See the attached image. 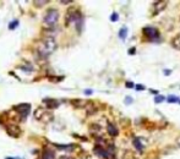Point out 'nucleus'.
I'll return each mask as SVG.
<instances>
[{
	"label": "nucleus",
	"mask_w": 180,
	"mask_h": 159,
	"mask_svg": "<svg viewBox=\"0 0 180 159\" xmlns=\"http://www.w3.org/2000/svg\"><path fill=\"white\" fill-rule=\"evenodd\" d=\"M37 49H38V53H39L40 56L47 58V56H49L56 49V42L52 38V37H48V38L43 39L42 42L39 43V46Z\"/></svg>",
	"instance_id": "obj_1"
},
{
	"label": "nucleus",
	"mask_w": 180,
	"mask_h": 159,
	"mask_svg": "<svg viewBox=\"0 0 180 159\" xmlns=\"http://www.w3.org/2000/svg\"><path fill=\"white\" fill-rule=\"evenodd\" d=\"M34 116L37 120H40L44 124H48V122L53 121L54 119V115H53L52 111H49L47 109H43V108H38L34 111Z\"/></svg>",
	"instance_id": "obj_2"
},
{
	"label": "nucleus",
	"mask_w": 180,
	"mask_h": 159,
	"mask_svg": "<svg viewBox=\"0 0 180 159\" xmlns=\"http://www.w3.org/2000/svg\"><path fill=\"white\" fill-rule=\"evenodd\" d=\"M59 18V11L56 9H50L47 11V14L44 15V18H43V22L48 24V26H52V24L56 23Z\"/></svg>",
	"instance_id": "obj_3"
},
{
	"label": "nucleus",
	"mask_w": 180,
	"mask_h": 159,
	"mask_svg": "<svg viewBox=\"0 0 180 159\" xmlns=\"http://www.w3.org/2000/svg\"><path fill=\"white\" fill-rule=\"evenodd\" d=\"M142 33H144L150 40L159 38V32L156 27H145L144 30H142Z\"/></svg>",
	"instance_id": "obj_4"
},
{
	"label": "nucleus",
	"mask_w": 180,
	"mask_h": 159,
	"mask_svg": "<svg viewBox=\"0 0 180 159\" xmlns=\"http://www.w3.org/2000/svg\"><path fill=\"white\" fill-rule=\"evenodd\" d=\"M15 110L20 114V115L26 117L28 114H30V111H31V104H27V103L19 104V105H16V107H15Z\"/></svg>",
	"instance_id": "obj_5"
},
{
	"label": "nucleus",
	"mask_w": 180,
	"mask_h": 159,
	"mask_svg": "<svg viewBox=\"0 0 180 159\" xmlns=\"http://www.w3.org/2000/svg\"><path fill=\"white\" fill-rule=\"evenodd\" d=\"M6 132L9 136L20 137V135H21V129H20L16 124H10V125L6 126Z\"/></svg>",
	"instance_id": "obj_6"
},
{
	"label": "nucleus",
	"mask_w": 180,
	"mask_h": 159,
	"mask_svg": "<svg viewBox=\"0 0 180 159\" xmlns=\"http://www.w3.org/2000/svg\"><path fill=\"white\" fill-rule=\"evenodd\" d=\"M167 5H168V3H167V1H157V3H154V6H153V9H154L153 15H157V14H159L161 11H163V10L165 9Z\"/></svg>",
	"instance_id": "obj_7"
},
{
	"label": "nucleus",
	"mask_w": 180,
	"mask_h": 159,
	"mask_svg": "<svg viewBox=\"0 0 180 159\" xmlns=\"http://www.w3.org/2000/svg\"><path fill=\"white\" fill-rule=\"evenodd\" d=\"M95 153L97 154V156H99L102 158H109V152L107 149H104L102 146H96L95 147Z\"/></svg>",
	"instance_id": "obj_8"
},
{
	"label": "nucleus",
	"mask_w": 180,
	"mask_h": 159,
	"mask_svg": "<svg viewBox=\"0 0 180 159\" xmlns=\"http://www.w3.org/2000/svg\"><path fill=\"white\" fill-rule=\"evenodd\" d=\"M40 159H55V153L54 150H52L50 148H46L42 153V158Z\"/></svg>",
	"instance_id": "obj_9"
},
{
	"label": "nucleus",
	"mask_w": 180,
	"mask_h": 159,
	"mask_svg": "<svg viewBox=\"0 0 180 159\" xmlns=\"http://www.w3.org/2000/svg\"><path fill=\"white\" fill-rule=\"evenodd\" d=\"M107 130H108V133L110 135V136H113V137L118 136V133H119V131H118V129H116V126L113 125V124H110V122H108Z\"/></svg>",
	"instance_id": "obj_10"
},
{
	"label": "nucleus",
	"mask_w": 180,
	"mask_h": 159,
	"mask_svg": "<svg viewBox=\"0 0 180 159\" xmlns=\"http://www.w3.org/2000/svg\"><path fill=\"white\" fill-rule=\"evenodd\" d=\"M71 103H72L73 107H76V108H85L86 105L88 104V102L83 100V99H73V100H71Z\"/></svg>",
	"instance_id": "obj_11"
},
{
	"label": "nucleus",
	"mask_w": 180,
	"mask_h": 159,
	"mask_svg": "<svg viewBox=\"0 0 180 159\" xmlns=\"http://www.w3.org/2000/svg\"><path fill=\"white\" fill-rule=\"evenodd\" d=\"M43 102L47 104V108H49V109L50 108H58L59 104H60L59 100H55V99H44Z\"/></svg>",
	"instance_id": "obj_12"
},
{
	"label": "nucleus",
	"mask_w": 180,
	"mask_h": 159,
	"mask_svg": "<svg viewBox=\"0 0 180 159\" xmlns=\"http://www.w3.org/2000/svg\"><path fill=\"white\" fill-rule=\"evenodd\" d=\"M171 46H173L174 49L180 50V33H178L173 39H171Z\"/></svg>",
	"instance_id": "obj_13"
},
{
	"label": "nucleus",
	"mask_w": 180,
	"mask_h": 159,
	"mask_svg": "<svg viewBox=\"0 0 180 159\" xmlns=\"http://www.w3.org/2000/svg\"><path fill=\"white\" fill-rule=\"evenodd\" d=\"M134 146H135V148L137 150H140V152L144 149V146H142V143L140 142V138H137V137L134 138Z\"/></svg>",
	"instance_id": "obj_14"
},
{
	"label": "nucleus",
	"mask_w": 180,
	"mask_h": 159,
	"mask_svg": "<svg viewBox=\"0 0 180 159\" xmlns=\"http://www.w3.org/2000/svg\"><path fill=\"white\" fill-rule=\"evenodd\" d=\"M126 37H128V28H126V27H122L121 30L119 31V38L124 40Z\"/></svg>",
	"instance_id": "obj_15"
},
{
	"label": "nucleus",
	"mask_w": 180,
	"mask_h": 159,
	"mask_svg": "<svg viewBox=\"0 0 180 159\" xmlns=\"http://www.w3.org/2000/svg\"><path fill=\"white\" fill-rule=\"evenodd\" d=\"M73 144H56V147H58L59 149H64V150H71L73 147Z\"/></svg>",
	"instance_id": "obj_16"
},
{
	"label": "nucleus",
	"mask_w": 180,
	"mask_h": 159,
	"mask_svg": "<svg viewBox=\"0 0 180 159\" xmlns=\"http://www.w3.org/2000/svg\"><path fill=\"white\" fill-rule=\"evenodd\" d=\"M19 26V21L17 20H15V21H12V22H10V24H9V28L10 30H15L16 27Z\"/></svg>",
	"instance_id": "obj_17"
},
{
	"label": "nucleus",
	"mask_w": 180,
	"mask_h": 159,
	"mask_svg": "<svg viewBox=\"0 0 180 159\" xmlns=\"http://www.w3.org/2000/svg\"><path fill=\"white\" fill-rule=\"evenodd\" d=\"M168 102L169 103H177V102H179V98L177 96H170L168 98Z\"/></svg>",
	"instance_id": "obj_18"
},
{
	"label": "nucleus",
	"mask_w": 180,
	"mask_h": 159,
	"mask_svg": "<svg viewBox=\"0 0 180 159\" xmlns=\"http://www.w3.org/2000/svg\"><path fill=\"white\" fill-rule=\"evenodd\" d=\"M118 17H119V16H118L116 12H113L112 16H110V20H112L113 22H115V21H118Z\"/></svg>",
	"instance_id": "obj_19"
},
{
	"label": "nucleus",
	"mask_w": 180,
	"mask_h": 159,
	"mask_svg": "<svg viewBox=\"0 0 180 159\" xmlns=\"http://www.w3.org/2000/svg\"><path fill=\"white\" fill-rule=\"evenodd\" d=\"M164 100V97L163 96H157L156 98H154V102H156V103H161V102H163Z\"/></svg>",
	"instance_id": "obj_20"
},
{
	"label": "nucleus",
	"mask_w": 180,
	"mask_h": 159,
	"mask_svg": "<svg viewBox=\"0 0 180 159\" xmlns=\"http://www.w3.org/2000/svg\"><path fill=\"white\" fill-rule=\"evenodd\" d=\"M48 1H33V4L36 6H43V5H46Z\"/></svg>",
	"instance_id": "obj_21"
},
{
	"label": "nucleus",
	"mask_w": 180,
	"mask_h": 159,
	"mask_svg": "<svg viewBox=\"0 0 180 159\" xmlns=\"http://www.w3.org/2000/svg\"><path fill=\"white\" fill-rule=\"evenodd\" d=\"M126 87H128V88H134L135 84L132 82H126Z\"/></svg>",
	"instance_id": "obj_22"
},
{
	"label": "nucleus",
	"mask_w": 180,
	"mask_h": 159,
	"mask_svg": "<svg viewBox=\"0 0 180 159\" xmlns=\"http://www.w3.org/2000/svg\"><path fill=\"white\" fill-rule=\"evenodd\" d=\"M136 89H137V91H142V89H145V86H142V84H137V86H136Z\"/></svg>",
	"instance_id": "obj_23"
},
{
	"label": "nucleus",
	"mask_w": 180,
	"mask_h": 159,
	"mask_svg": "<svg viewBox=\"0 0 180 159\" xmlns=\"http://www.w3.org/2000/svg\"><path fill=\"white\" fill-rule=\"evenodd\" d=\"M131 102H132V99H131V98H130V97H128V98H126V99H125V103H126V104H130V103H131Z\"/></svg>",
	"instance_id": "obj_24"
},
{
	"label": "nucleus",
	"mask_w": 180,
	"mask_h": 159,
	"mask_svg": "<svg viewBox=\"0 0 180 159\" xmlns=\"http://www.w3.org/2000/svg\"><path fill=\"white\" fill-rule=\"evenodd\" d=\"M135 53H136V49H130V50H129V54H135Z\"/></svg>",
	"instance_id": "obj_25"
},
{
	"label": "nucleus",
	"mask_w": 180,
	"mask_h": 159,
	"mask_svg": "<svg viewBox=\"0 0 180 159\" xmlns=\"http://www.w3.org/2000/svg\"><path fill=\"white\" fill-rule=\"evenodd\" d=\"M91 93H92L91 89H86V91H85V94H91Z\"/></svg>",
	"instance_id": "obj_26"
},
{
	"label": "nucleus",
	"mask_w": 180,
	"mask_h": 159,
	"mask_svg": "<svg viewBox=\"0 0 180 159\" xmlns=\"http://www.w3.org/2000/svg\"><path fill=\"white\" fill-rule=\"evenodd\" d=\"M60 159H75V158H72V157H61Z\"/></svg>",
	"instance_id": "obj_27"
},
{
	"label": "nucleus",
	"mask_w": 180,
	"mask_h": 159,
	"mask_svg": "<svg viewBox=\"0 0 180 159\" xmlns=\"http://www.w3.org/2000/svg\"><path fill=\"white\" fill-rule=\"evenodd\" d=\"M178 144H179V146H180V137H179V138H178Z\"/></svg>",
	"instance_id": "obj_28"
},
{
	"label": "nucleus",
	"mask_w": 180,
	"mask_h": 159,
	"mask_svg": "<svg viewBox=\"0 0 180 159\" xmlns=\"http://www.w3.org/2000/svg\"><path fill=\"white\" fill-rule=\"evenodd\" d=\"M6 159H14V158H6Z\"/></svg>",
	"instance_id": "obj_29"
}]
</instances>
